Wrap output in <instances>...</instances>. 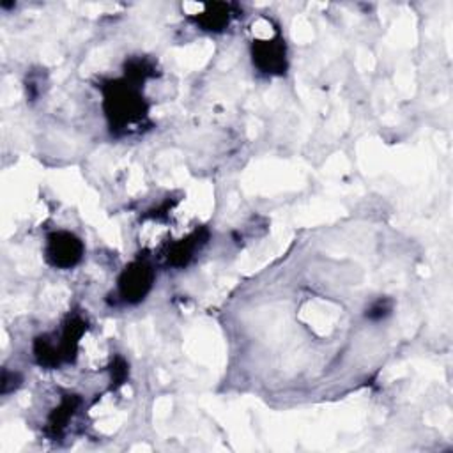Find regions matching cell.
Returning <instances> with one entry per match:
<instances>
[{
    "label": "cell",
    "instance_id": "cell-1",
    "mask_svg": "<svg viewBox=\"0 0 453 453\" xmlns=\"http://www.w3.org/2000/svg\"><path fill=\"white\" fill-rule=\"evenodd\" d=\"M104 111L110 127L117 133H133L147 119V104L134 81L119 80L103 87Z\"/></svg>",
    "mask_w": 453,
    "mask_h": 453
},
{
    "label": "cell",
    "instance_id": "cell-2",
    "mask_svg": "<svg viewBox=\"0 0 453 453\" xmlns=\"http://www.w3.org/2000/svg\"><path fill=\"white\" fill-rule=\"evenodd\" d=\"M264 34H258L251 41L253 65L265 74H283L287 69V48L278 28L271 27L265 19Z\"/></svg>",
    "mask_w": 453,
    "mask_h": 453
},
{
    "label": "cell",
    "instance_id": "cell-3",
    "mask_svg": "<svg viewBox=\"0 0 453 453\" xmlns=\"http://www.w3.org/2000/svg\"><path fill=\"white\" fill-rule=\"evenodd\" d=\"M85 246L81 239L69 230H55L48 234L44 244L46 262L55 269H71L83 258Z\"/></svg>",
    "mask_w": 453,
    "mask_h": 453
},
{
    "label": "cell",
    "instance_id": "cell-4",
    "mask_svg": "<svg viewBox=\"0 0 453 453\" xmlns=\"http://www.w3.org/2000/svg\"><path fill=\"white\" fill-rule=\"evenodd\" d=\"M154 285V269L145 260H134L122 269L117 280V296L127 304H136L147 297Z\"/></svg>",
    "mask_w": 453,
    "mask_h": 453
},
{
    "label": "cell",
    "instance_id": "cell-5",
    "mask_svg": "<svg viewBox=\"0 0 453 453\" xmlns=\"http://www.w3.org/2000/svg\"><path fill=\"white\" fill-rule=\"evenodd\" d=\"M191 18L203 30H223L232 18V11L226 4H200L198 12H191Z\"/></svg>",
    "mask_w": 453,
    "mask_h": 453
},
{
    "label": "cell",
    "instance_id": "cell-6",
    "mask_svg": "<svg viewBox=\"0 0 453 453\" xmlns=\"http://www.w3.org/2000/svg\"><path fill=\"white\" fill-rule=\"evenodd\" d=\"M391 311H393V301L388 297H379L370 303V306L365 311V317L372 322H379V320H384Z\"/></svg>",
    "mask_w": 453,
    "mask_h": 453
},
{
    "label": "cell",
    "instance_id": "cell-7",
    "mask_svg": "<svg viewBox=\"0 0 453 453\" xmlns=\"http://www.w3.org/2000/svg\"><path fill=\"white\" fill-rule=\"evenodd\" d=\"M12 380H14V389L19 386V382H21V377H19V373H12ZM11 391V380H9V372L7 370H4V379H2V393L5 395V393H9Z\"/></svg>",
    "mask_w": 453,
    "mask_h": 453
}]
</instances>
